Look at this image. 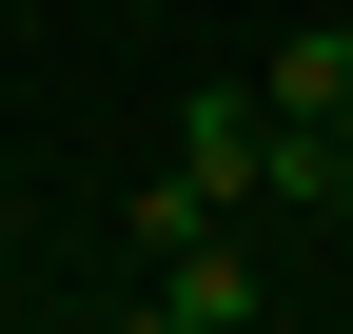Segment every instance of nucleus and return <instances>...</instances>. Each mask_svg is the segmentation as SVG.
<instances>
[{
	"mask_svg": "<svg viewBox=\"0 0 353 334\" xmlns=\"http://www.w3.org/2000/svg\"><path fill=\"white\" fill-rule=\"evenodd\" d=\"M176 177H196V197H275V99H236V79L176 99Z\"/></svg>",
	"mask_w": 353,
	"mask_h": 334,
	"instance_id": "obj_1",
	"label": "nucleus"
},
{
	"mask_svg": "<svg viewBox=\"0 0 353 334\" xmlns=\"http://www.w3.org/2000/svg\"><path fill=\"white\" fill-rule=\"evenodd\" d=\"M138 315H157V334H236V315H255V275H236V256H216V236H176V256H157V295H138Z\"/></svg>",
	"mask_w": 353,
	"mask_h": 334,
	"instance_id": "obj_2",
	"label": "nucleus"
},
{
	"mask_svg": "<svg viewBox=\"0 0 353 334\" xmlns=\"http://www.w3.org/2000/svg\"><path fill=\"white\" fill-rule=\"evenodd\" d=\"M255 99L275 118H353V20H294L275 59H255Z\"/></svg>",
	"mask_w": 353,
	"mask_h": 334,
	"instance_id": "obj_3",
	"label": "nucleus"
},
{
	"mask_svg": "<svg viewBox=\"0 0 353 334\" xmlns=\"http://www.w3.org/2000/svg\"><path fill=\"white\" fill-rule=\"evenodd\" d=\"M334 197H353V118H334Z\"/></svg>",
	"mask_w": 353,
	"mask_h": 334,
	"instance_id": "obj_4",
	"label": "nucleus"
}]
</instances>
